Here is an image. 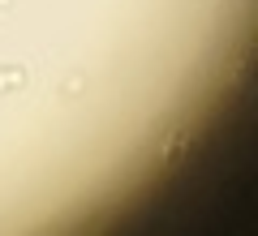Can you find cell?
<instances>
[{
    "mask_svg": "<svg viewBox=\"0 0 258 236\" xmlns=\"http://www.w3.org/2000/svg\"><path fill=\"white\" fill-rule=\"evenodd\" d=\"M26 86V69L22 64H0V95H18Z\"/></svg>",
    "mask_w": 258,
    "mask_h": 236,
    "instance_id": "cell-1",
    "label": "cell"
},
{
    "mask_svg": "<svg viewBox=\"0 0 258 236\" xmlns=\"http://www.w3.org/2000/svg\"><path fill=\"white\" fill-rule=\"evenodd\" d=\"M181 146H185V133H172V137H168V146H164V154H168V159H172V154L181 150Z\"/></svg>",
    "mask_w": 258,
    "mask_h": 236,
    "instance_id": "cell-2",
    "label": "cell"
},
{
    "mask_svg": "<svg viewBox=\"0 0 258 236\" xmlns=\"http://www.w3.org/2000/svg\"><path fill=\"white\" fill-rule=\"evenodd\" d=\"M5 5H9V0H0V9H5Z\"/></svg>",
    "mask_w": 258,
    "mask_h": 236,
    "instance_id": "cell-3",
    "label": "cell"
}]
</instances>
